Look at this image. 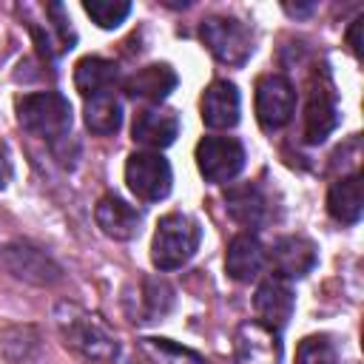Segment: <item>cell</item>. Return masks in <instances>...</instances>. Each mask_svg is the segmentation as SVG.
I'll return each instance as SVG.
<instances>
[{
  "instance_id": "603a6c76",
  "label": "cell",
  "mask_w": 364,
  "mask_h": 364,
  "mask_svg": "<svg viewBox=\"0 0 364 364\" xmlns=\"http://www.w3.org/2000/svg\"><path fill=\"white\" fill-rule=\"evenodd\" d=\"M139 350L154 364H210L205 355H199L191 347H182L171 338H139Z\"/></svg>"
},
{
  "instance_id": "5b68a950",
  "label": "cell",
  "mask_w": 364,
  "mask_h": 364,
  "mask_svg": "<svg viewBox=\"0 0 364 364\" xmlns=\"http://www.w3.org/2000/svg\"><path fill=\"white\" fill-rule=\"evenodd\" d=\"M125 182L131 193L142 202H159L171 193L173 171L171 162L156 151H139L131 154L125 162Z\"/></svg>"
},
{
  "instance_id": "2e32d148",
  "label": "cell",
  "mask_w": 364,
  "mask_h": 364,
  "mask_svg": "<svg viewBox=\"0 0 364 364\" xmlns=\"http://www.w3.org/2000/svg\"><path fill=\"white\" fill-rule=\"evenodd\" d=\"M264 245L253 233H239L230 239L225 253V270L236 282H253L264 270Z\"/></svg>"
},
{
  "instance_id": "30bf717a",
  "label": "cell",
  "mask_w": 364,
  "mask_h": 364,
  "mask_svg": "<svg viewBox=\"0 0 364 364\" xmlns=\"http://www.w3.org/2000/svg\"><path fill=\"white\" fill-rule=\"evenodd\" d=\"M236 364H282V341L279 333L259 321H245L233 338Z\"/></svg>"
},
{
  "instance_id": "8992f818",
  "label": "cell",
  "mask_w": 364,
  "mask_h": 364,
  "mask_svg": "<svg viewBox=\"0 0 364 364\" xmlns=\"http://www.w3.org/2000/svg\"><path fill=\"white\" fill-rule=\"evenodd\" d=\"M338 125V100L327 71H316L310 80V97L304 105V142L318 145L324 142Z\"/></svg>"
},
{
  "instance_id": "44dd1931",
  "label": "cell",
  "mask_w": 364,
  "mask_h": 364,
  "mask_svg": "<svg viewBox=\"0 0 364 364\" xmlns=\"http://www.w3.org/2000/svg\"><path fill=\"white\" fill-rule=\"evenodd\" d=\"M85 125L91 134L100 136H111L119 131L122 125V102L114 91L108 94H97L85 100Z\"/></svg>"
},
{
  "instance_id": "9a60e30c",
  "label": "cell",
  "mask_w": 364,
  "mask_h": 364,
  "mask_svg": "<svg viewBox=\"0 0 364 364\" xmlns=\"http://www.w3.org/2000/svg\"><path fill=\"white\" fill-rule=\"evenodd\" d=\"M176 82H179V77L168 63H151V65L136 68L131 77H125L122 88L134 100H145V102L159 105L176 88Z\"/></svg>"
},
{
  "instance_id": "ac0fdd59",
  "label": "cell",
  "mask_w": 364,
  "mask_h": 364,
  "mask_svg": "<svg viewBox=\"0 0 364 364\" xmlns=\"http://www.w3.org/2000/svg\"><path fill=\"white\" fill-rule=\"evenodd\" d=\"M327 210L341 225H355L361 219V210H364V182H361L358 173L341 176V179H336L330 185Z\"/></svg>"
},
{
  "instance_id": "e0dca14e",
  "label": "cell",
  "mask_w": 364,
  "mask_h": 364,
  "mask_svg": "<svg viewBox=\"0 0 364 364\" xmlns=\"http://www.w3.org/2000/svg\"><path fill=\"white\" fill-rule=\"evenodd\" d=\"M225 202H228L230 219L239 222L242 228H259V225L267 222L270 205H267V196L262 193V188L256 182L230 185L228 193H225Z\"/></svg>"
},
{
  "instance_id": "d6986e66",
  "label": "cell",
  "mask_w": 364,
  "mask_h": 364,
  "mask_svg": "<svg viewBox=\"0 0 364 364\" xmlns=\"http://www.w3.org/2000/svg\"><path fill=\"white\" fill-rule=\"evenodd\" d=\"M117 82H119V68H117V63H111L105 57H82L74 65V88L85 100L114 91Z\"/></svg>"
},
{
  "instance_id": "7a4b0ae2",
  "label": "cell",
  "mask_w": 364,
  "mask_h": 364,
  "mask_svg": "<svg viewBox=\"0 0 364 364\" xmlns=\"http://www.w3.org/2000/svg\"><path fill=\"white\" fill-rule=\"evenodd\" d=\"M202 242V228L188 213H168L159 219L151 242V262L159 270H176L193 259Z\"/></svg>"
},
{
  "instance_id": "7402d4cb",
  "label": "cell",
  "mask_w": 364,
  "mask_h": 364,
  "mask_svg": "<svg viewBox=\"0 0 364 364\" xmlns=\"http://www.w3.org/2000/svg\"><path fill=\"white\" fill-rule=\"evenodd\" d=\"M171 304H173V290L162 279H142L139 282V304H136V310H131V316H134V321H154V318L165 316Z\"/></svg>"
},
{
  "instance_id": "4fadbf2b",
  "label": "cell",
  "mask_w": 364,
  "mask_h": 364,
  "mask_svg": "<svg viewBox=\"0 0 364 364\" xmlns=\"http://www.w3.org/2000/svg\"><path fill=\"white\" fill-rule=\"evenodd\" d=\"M242 97L230 80H213L202 94V122L213 131H228L239 122Z\"/></svg>"
},
{
  "instance_id": "9c48e42d",
  "label": "cell",
  "mask_w": 364,
  "mask_h": 364,
  "mask_svg": "<svg viewBox=\"0 0 364 364\" xmlns=\"http://www.w3.org/2000/svg\"><path fill=\"white\" fill-rule=\"evenodd\" d=\"M264 262L282 282L304 279L318 262V247L307 236H279L270 250H264Z\"/></svg>"
},
{
  "instance_id": "ba28073f",
  "label": "cell",
  "mask_w": 364,
  "mask_h": 364,
  "mask_svg": "<svg viewBox=\"0 0 364 364\" xmlns=\"http://www.w3.org/2000/svg\"><path fill=\"white\" fill-rule=\"evenodd\" d=\"M296 88L284 74H264L256 82V119L264 131H279L293 119Z\"/></svg>"
},
{
  "instance_id": "6da1fadb",
  "label": "cell",
  "mask_w": 364,
  "mask_h": 364,
  "mask_svg": "<svg viewBox=\"0 0 364 364\" xmlns=\"http://www.w3.org/2000/svg\"><path fill=\"white\" fill-rule=\"evenodd\" d=\"M54 318H57V330H60L63 341L74 353H80L82 358H88V361H114L119 355L117 336L108 333V327L97 316H91L88 310H82L71 301H63V304H57Z\"/></svg>"
},
{
  "instance_id": "8fae6325",
  "label": "cell",
  "mask_w": 364,
  "mask_h": 364,
  "mask_svg": "<svg viewBox=\"0 0 364 364\" xmlns=\"http://www.w3.org/2000/svg\"><path fill=\"white\" fill-rule=\"evenodd\" d=\"M293 307H296V296L287 282L270 276L256 287V296H253V310L259 316L256 321L270 327L273 333H282L287 327V321L293 318Z\"/></svg>"
},
{
  "instance_id": "484cf974",
  "label": "cell",
  "mask_w": 364,
  "mask_h": 364,
  "mask_svg": "<svg viewBox=\"0 0 364 364\" xmlns=\"http://www.w3.org/2000/svg\"><path fill=\"white\" fill-rule=\"evenodd\" d=\"M361 23H364V20L358 17V20L350 26V34H347V43H350V48H353L355 57H361V37H358V34H361Z\"/></svg>"
},
{
  "instance_id": "52a82bcc",
  "label": "cell",
  "mask_w": 364,
  "mask_h": 364,
  "mask_svg": "<svg viewBox=\"0 0 364 364\" xmlns=\"http://www.w3.org/2000/svg\"><path fill=\"white\" fill-rule=\"evenodd\" d=\"M245 159H247L245 145L236 136H205L196 145V168L213 185H222L239 176V171L245 168Z\"/></svg>"
},
{
  "instance_id": "3957f363",
  "label": "cell",
  "mask_w": 364,
  "mask_h": 364,
  "mask_svg": "<svg viewBox=\"0 0 364 364\" xmlns=\"http://www.w3.org/2000/svg\"><path fill=\"white\" fill-rule=\"evenodd\" d=\"M20 125L48 142H60L71 131V102L60 91H34L17 100Z\"/></svg>"
},
{
  "instance_id": "7c38bea8",
  "label": "cell",
  "mask_w": 364,
  "mask_h": 364,
  "mask_svg": "<svg viewBox=\"0 0 364 364\" xmlns=\"http://www.w3.org/2000/svg\"><path fill=\"white\" fill-rule=\"evenodd\" d=\"M179 134V117L171 108L162 105H145L134 114V125H131V136L134 142L151 148V151H162L168 148Z\"/></svg>"
},
{
  "instance_id": "cb8c5ba5",
  "label": "cell",
  "mask_w": 364,
  "mask_h": 364,
  "mask_svg": "<svg viewBox=\"0 0 364 364\" xmlns=\"http://www.w3.org/2000/svg\"><path fill=\"white\" fill-rule=\"evenodd\" d=\"M82 9L100 28H117L131 14V3L128 0H85Z\"/></svg>"
},
{
  "instance_id": "ffe728a7",
  "label": "cell",
  "mask_w": 364,
  "mask_h": 364,
  "mask_svg": "<svg viewBox=\"0 0 364 364\" xmlns=\"http://www.w3.org/2000/svg\"><path fill=\"white\" fill-rule=\"evenodd\" d=\"M3 264L20 276V279H28V282H40V284H48V282H57L60 279V270L46 259L40 256L37 250L26 247V245H9L3 247Z\"/></svg>"
},
{
  "instance_id": "5bb4252c",
  "label": "cell",
  "mask_w": 364,
  "mask_h": 364,
  "mask_svg": "<svg viewBox=\"0 0 364 364\" xmlns=\"http://www.w3.org/2000/svg\"><path fill=\"white\" fill-rule=\"evenodd\" d=\"M94 219H97L100 230L117 242H131L134 236H139V225H142V213L134 205H128L125 199H119L117 193H105L97 202Z\"/></svg>"
},
{
  "instance_id": "277c9868",
  "label": "cell",
  "mask_w": 364,
  "mask_h": 364,
  "mask_svg": "<svg viewBox=\"0 0 364 364\" xmlns=\"http://www.w3.org/2000/svg\"><path fill=\"white\" fill-rule=\"evenodd\" d=\"M199 37L208 51L225 65H245L253 54V31L236 17H205L199 26Z\"/></svg>"
},
{
  "instance_id": "d4e9b609",
  "label": "cell",
  "mask_w": 364,
  "mask_h": 364,
  "mask_svg": "<svg viewBox=\"0 0 364 364\" xmlns=\"http://www.w3.org/2000/svg\"><path fill=\"white\" fill-rule=\"evenodd\" d=\"M296 364H338V350L327 336H307L296 350Z\"/></svg>"
}]
</instances>
